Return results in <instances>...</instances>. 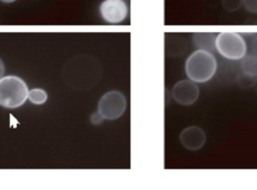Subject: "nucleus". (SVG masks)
Returning <instances> with one entry per match:
<instances>
[{
    "label": "nucleus",
    "instance_id": "1",
    "mask_svg": "<svg viewBox=\"0 0 257 190\" xmlns=\"http://www.w3.org/2000/svg\"><path fill=\"white\" fill-rule=\"evenodd\" d=\"M101 68L91 56H75L63 67L64 82L73 89H87L99 80Z\"/></svg>",
    "mask_w": 257,
    "mask_h": 190
},
{
    "label": "nucleus",
    "instance_id": "2",
    "mask_svg": "<svg viewBox=\"0 0 257 190\" xmlns=\"http://www.w3.org/2000/svg\"><path fill=\"white\" fill-rule=\"evenodd\" d=\"M217 70V60L213 53L198 49L194 51L185 62V71L189 79L194 82L210 80Z\"/></svg>",
    "mask_w": 257,
    "mask_h": 190
},
{
    "label": "nucleus",
    "instance_id": "3",
    "mask_svg": "<svg viewBox=\"0 0 257 190\" xmlns=\"http://www.w3.org/2000/svg\"><path fill=\"white\" fill-rule=\"evenodd\" d=\"M28 99L26 82L16 75L0 78V106L7 109L21 107Z\"/></svg>",
    "mask_w": 257,
    "mask_h": 190
},
{
    "label": "nucleus",
    "instance_id": "4",
    "mask_svg": "<svg viewBox=\"0 0 257 190\" xmlns=\"http://www.w3.org/2000/svg\"><path fill=\"white\" fill-rule=\"evenodd\" d=\"M215 45L219 54L231 60L241 59L247 51L244 38L235 32H221L217 34Z\"/></svg>",
    "mask_w": 257,
    "mask_h": 190
},
{
    "label": "nucleus",
    "instance_id": "5",
    "mask_svg": "<svg viewBox=\"0 0 257 190\" xmlns=\"http://www.w3.org/2000/svg\"><path fill=\"white\" fill-rule=\"evenodd\" d=\"M126 109V99L118 90H109L105 92L97 105V112L103 120L113 121L123 115Z\"/></svg>",
    "mask_w": 257,
    "mask_h": 190
},
{
    "label": "nucleus",
    "instance_id": "6",
    "mask_svg": "<svg viewBox=\"0 0 257 190\" xmlns=\"http://www.w3.org/2000/svg\"><path fill=\"white\" fill-rule=\"evenodd\" d=\"M199 86L191 79H182L172 88L173 100L182 106H191L199 98Z\"/></svg>",
    "mask_w": 257,
    "mask_h": 190
},
{
    "label": "nucleus",
    "instance_id": "7",
    "mask_svg": "<svg viewBox=\"0 0 257 190\" xmlns=\"http://www.w3.org/2000/svg\"><path fill=\"white\" fill-rule=\"evenodd\" d=\"M101 18L107 23H119L128 13V7L123 0H103L99 6Z\"/></svg>",
    "mask_w": 257,
    "mask_h": 190
},
{
    "label": "nucleus",
    "instance_id": "8",
    "mask_svg": "<svg viewBox=\"0 0 257 190\" xmlns=\"http://www.w3.org/2000/svg\"><path fill=\"white\" fill-rule=\"evenodd\" d=\"M180 141L183 147L191 151L201 149L206 143V133L197 126L185 128L180 134Z\"/></svg>",
    "mask_w": 257,
    "mask_h": 190
},
{
    "label": "nucleus",
    "instance_id": "9",
    "mask_svg": "<svg viewBox=\"0 0 257 190\" xmlns=\"http://www.w3.org/2000/svg\"><path fill=\"white\" fill-rule=\"evenodd\" d=\"M217 34L209 32H200L193 34V42L201 50H206L208 52H215L216 50V41Z\"/></svg>",
    "mask_w": 257,
    "mask_h": 190
},
{
    "label": "nucleus",
    "instance_id": "10",
    "mask_svg": "<svg viewBox=\"0 0 257 190\" xmlns=\"http://www.w3.org/2000/svg\"><path fill=\"white\" fill-rule=\"evenodd\" d=\"M241 69L242 72L248 76H257V55L250 54L245 55L241 58Z\"/></svg>",
    "mask_w": 257,
    "mask_h": 190
},
{
    "label": "nucleus",
    "instance_id": "11",
    "mask_svg": "<svg viewBox=\"0 0 257 190\" xmlns=\"http://www.w3.org/2000/svg\"><path fill=\"white\" fill-rule=\"evenodd\" d=\"M48 94L43 88L35 87L28 90V100L34 105H43L47 101Z\"/></svg>",
    "mask_w": 257,
    "mask_h": 190
},
{
    "label": "nucleus",
    "instance_id": "12",
    "mask_svg": "<svg viewBox=\"0 0 257 190\" xmlns=\"http://www.w3.org/2000/svg\"><path fill=\"white\" fill-rule=\"evenodd\" d=\"M222 5L227 11L233 12L242 6V0H222Z\"/></svg>",
    "mask_w": 257,
    "mask_h": 190
},
{
    "label": "nucleus",
    "instance_id": "13",
    "mask_svg": "<svg viewBox=\"0 0 257 190\" xmlns=\"http://www.w3.org/2000/svg\"><path fill=\"white\" fill-rule=\"evenodd\" d=\"M242 5L250 13H257V0H242Z\"/></svg>",
    "mask_w": 257,
    "mask_h": 190
},
{
    "label": "nucleus",
    "instance_id": "14",
    "mask_svg": "<svg viewBox=\"0 0 257 190\" xmlns=\"http://www.w3.org/2000/svg\"><path fill=\"white\" fill-rule=\"evenodd\" d=\"M90 120H91V123H92V124L97 125V124H100V123L102 122L103 118L99 115V113H98V112H95L94 114H92V115H91Z\"/></svg>",
    "mask_w": 257,
    "mask_h": 190
},
{
    "label": "nucleus",
    "instance_id": "15",
    "mask_svg": "<svg viewBox=\"0 0 257 190\" xmlns=\"http://www.w3.org/2000/svg\"><path fill=\"white\" fill-rule=\"evenodd\" d=\"M251 46H252V51L254 52L255 55H257V34L254 35L251 42Z\"/></svg>",
    "mask_w": 257,
    "mask_h": 190
},
{
    "label": "nucleus",
    "instance_id": "16",
    "mask_svg": "<svg viewBox=\"0 0 257 190\" xmlns=\"http://www.w3.org/2000/svg\"><path fill=\"white\" fill-rule=\"evenodd\" d=\"M4 71H5V67H4V63L2 61V59L0 58V78L3 77V74H4Z\"/></svg>",
    "mask_w": 257,
    "mask_h": 190
},
{
    "label": "nucleus",
    "instance_id": "17",
    "mask_svg": "<svg viewBox=\"0 0 257 190\" xmlns=\"http://www.w3.org/2000/svg\"><path fill=\"white\" fill-rule=\"evenodd\" d=\"M0 1H2V2H4V3H12V2H14V1H16V0H0Z\"/></svg>",
    "mask_w": 257,
    "mask_h": 190
},
{
    "label": "nucleus",
    "instance_id": "18",
    "mask_svg": "<svg viewBox=\"0 0 257 190\" xmlns=\"http://www.w3.org/2000/svg\"><path fill=\"white\" fill-rule=\"evenodd\" d=\"M123 1H128V0H123Z\"/></svg>",
    "mask_w": 257,
    "mask_h": 190
}]
</instances>
